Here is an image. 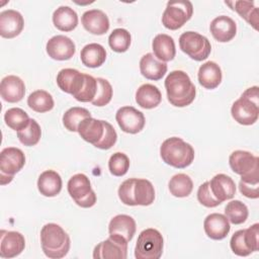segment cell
Returning <instances> with one entry per match:
<instances>
[{"instance_id": "1", "label": "cell", "mask_w": 259, "mask_h": 259, "mask_svg": "<svg viewBox=\"0 0 259 259\" xmlns=\"http://www.w3.org/2000/svg\"><path fill=\"white\" fill-rule=\"evenodd\" d=\"M165 89L168 101L176 107H185L191 104L196 95V89L190 77L181 70H175L165 79Z\"/></svg>"}, {"instance_id": "2", "label": "cell", "mask_w": 259, "mask_h": 259, "mask_svg": "<svg viewBox=\"0 0 259 259\" xmlns=\"http://www.w3.org/2000/svg\"><path fill=\"white\" fill-rule=\"evenodd\" d=\"M40 244L47 257L61 259L68 254L71 241L69 235L61 226L49 223L40 230Z\"/></svg>"}, {"instance_id": "3", "label": "cell", "mask_w": 259, "mask_h": 259, "mask_svg": "<svg viewBox=\"0 0 259 259\" xmlns=\"http://www.w3.org/2000/svg\"><path fill=\"white\" fill-rule=\"evenodd\" d=\"M194 149L181 138L172 137L165 140L160 147L162 160L174 168L188 167L194 160Z\"/></svg>"}, {"instance_id": "4", "label": "cell", "mask_w": 259, "mask_h": 259, "mask_svg": "<svg viewBox=\"0 0 259 259\" xmlns=\"http://www.w3.org/2000/svg\"><path fill=\"white\" fill-rule=\"evenodd\" d=\"M231 114L235 121L242 125L255 123L259 116V93L258 87L247 88L231 108Z\"/></svg>"}, {"instance_id": "5", "label": "cell", "mask_w": 259, "mask_h": 259, "mask_svg": "<svg viewBox=\"0 0 259 259\" xmlns=\"http://www.w3.org/2000/svg\"><path fill=\"white\" fill-rule=\"evenodd\" d=\"M164 240L161 233L153 228L142 231L138 237L135 257L137 259H159L162 256Z\"/></svg>"}, {"instance_id": "6", "label": "cell", "mask_w": 259, "mask_h": 259, "mask_svg": "<svg viewBox=\"0 0 259 259\" xmlns=\"http://www.w3.org/2000/svg\"><path fill=\"white\" fill-rule=\"evenodd\" d=\"M68 192L75 203L83 208L92 207L96 203V194L91 187L89 178L83 174L78 173L73 175L67 184Z\"/></svg>"}, {"instance_id": "7", "label": "cell", "mask_w": 259, "mask_h": 259, "mask_svg": "<svg viewBox=\"0 0 259 259\" xmlns=\"http://www.w3.org/2000/svg\"><path fill=\"white\" fill-rule=\"evenodd\" d=\"M179 47L183 53L197 62L207 59L211 52V45L207 37L191 30L180 35Z\"/></svg>"}, {"instance_id": "8", "label": "cell", "mask_w": 259, "mask_h": 259, "mask_svg": "<svg viewBox=\"0 0 259 259\" xmlns=\"http://www.w3.org/2000/svg\"><path fill=\"white\" fill-rule=\"evenodd\" d=\"M192 14L193 5L190 1H169L162 15V24L170 30H176L182 27Z\"/></svg>"}, {"instance_id": "9", "label": "cell", "mask_w": 259, "mask_h": 259, "mask_svg": "<svg viewBox=\"0 0 259 259\" xmlns=\"http://www.w3.org/2000/svg\"><path fill=\"white\" fill-rule=\"evenodd\" d=\"M25 164L24 153L15 147L4 148L0 153V183H10L14 174L18 173Z\"/></svg>"}, {"instance_id": "10", "label": "cell", "mask_w": 259, "mask_h": 259, "mask_svg": "<svg viewBox=\"0 0 259 259\" xmlns=\"http://www.w3.org/2000/svg\"><path fill=\"white\" fill-rule=\"evenodd\" d=\"M115 119L120 130L126 134L140 133L146 123L144 113L133 106H122L115 114Z\"/></svg>"}, {"instance_id": "11", "label": "cell", "mask_w": 259, "mask_h": 259, "mask_svg": "<svg viewBox=\"0 0 259 259\" xmlns=\"http://www.w3.org/2000/svg\"><path fill=\"white\" fill-rule=\"evenodd\" d=\"M231 169L241 176L259 175V159L248 151L237 150L229 157Z\"/></svg>"}, {"instance_id": "12", "label": "cell", "mask_w": 259, "mask_h": 259, "mask_svg": "<svg viewBox=\"0 0 259 259\" xmlns=\"http://www.w3.org/2000/svg\"><path fill=\"white\" fill-rule=\"evenodd\" d=\"M127 256V242L109 236L100 242L93 250L94 259H125Z\"/></svg>"}, {"instance_id": "13", "label": "cell", "mask_w": 259, "mask_h": 259, "mask_svg": "<svg viewBox=\"0 0 259 259\" xmlns=\"http://www.w3.org/2000/svg\"><path fill=\"white\" fill-rule=\"evenodd\" d=\"M46 51L49 57L53 60L67 61L75 55L76 46L70 37L58 34L48 40Z\"/></svg>"}, {"instance_id": "14", "label": "cell", "mask_w": 259, "mask_h": 259, "mask_svg": "<svg viewBox=\"0 0 259 259\" xmlns=\"http://www.w3.org/2000/svg\"><path fill=\"white\" fill-rule=\"evenodd\" d=\"M57 84L59 88L75 98L82 90L85 83V74L76 69L65 68L57 75Z\"/></svg>"}, {"instance_id": "15", "label": "cell", "mask_w": 259, "mask_h": 259, "mask_svg": "<svg viewBox=\"0 0 259 259\" xmlns=\"http://www.w3.org/2000/svg\"><path fill=\"white\" fill-rule=\"evenodd\" d=\"M25 248L23 235L16 231H4L0 233V257L13 258L18 256Z\"/></svg>"}, {"instance_id": "16", "label": "cell", "mask_w": 259, "mask_h": 259, "mask_svg": "<svg viewBox=\"0 0 259 259\" xmlns=\"http://www.w3.org/2000/svg\"><path fill=\"white\" fill-rule=\"evenodd\" d=\"M24 26V19L20 12L7 9L0 13V35L4 38H13L20 34Z\"/></svg>"}, {"instance_id": "17", "label": "cell", "mask_w": 259, "mask_h": 259, "mask_svg": "<svg viewBox=\"0 0 259 259\" xmlns=\"http://www.w3.org/2000/svg\"><path fill=\"white\" fill-rule=\"evenodd\" d=\"M0 94L4 101L16 103L22 100L25 94V85L21 78L15 75H8L1 80Z\"/></svg>"}, {"instance_id": "18", "label": "cell", "mask_w": 259, "mask_h": 259, "mask_svg": "<svg viewBox=\"0 0 259 259\" xmlns=\"http://www.w3.org/2000/svg\"><path fill=\"white\" fill-rule=\"evenodd\" d=\"M136 230V221L127 214H117L113 217L108 225L109 236L119 238L127 243L133 239Z\"/></svg>"}, {"instance_id": "19", "label": "cell", "mask_w": 259, "mask_h": 259, "mask_svg": "<svg viewBox=\"0 0 259 259\" xmlns=\"http://www.w3.org/2000/svg\"><path fill=\"white\" fill-rule=\"evenodd\" d=\"M209 30L214 39L220 42H228L235 37L237 25L235 20L230 16L220 15L211 20Z\"/></svg>"}, {"instance_id": "20", "label": "cell", "mask_w": 259, "mask_h": 259, "mask_svg": "<svg viewBox=\"0 0 259 259\" xmlns=\"http://www.w3.org/2000/svg\"><path fill=\"white\" fill-rule=\"evenodd\" d=\"M206 236L212 240H223L230 233V222L225 214L213 212L208 214L203 222Z\"/></svg>"}, {"instance_id": "21", "label": "cell", "mask_w": 259, "mask_h": 259, "mask_svg": "<svg viewBox=\"0 0 259 259\" xmlns=\"http://www.w3.org/2000/svg\"><path fill=\"white\" fill-rule=\"evenodd\" d=\"M84 28L92 34L102 35L109 29V19L107 15L99 9H90L83 13L81 17Z\"/></svg>"}, {"instance_id": "22", "label": "cell", "mask_w": 259, "mask_h": 259, "mask_svg": "<svg viewBox=\"0 0 259 259\" xmlns=\"http://www.w3.org/2000/svg\"><path fill=\"white\" fill-rule=\"evenodd\" d=\"M105 130V120L91 117L84 118L78 125L79 136L87 143L95 146L103 137Z\"/></svg>"}, {"instance_id": "23", "label": "cell", "mask_w": 259, "mask_h": 259, "mask_svg": "<svg viewBox=\"0 0 259 259\" xmlns=\"http://www.w3.org/2000/svg\"><path fill=\"white\" fill-rule=\"evenodd\" d=\"M208 182L211 193L221 202L232 199L236 194L235 181L226 174H217Z\"/></svg>"}, {"instance_id": "24", "label": "cell", "mask_w": 259, "mask_h": 259, "mask_svg": "<svg viewBox=\"0 0 259 259\" xmlns=\"http://www.w3.org/2000/svg\"><path fill=\"white\" fill-rule=\"evenodd\" d=\"M140 71L146 79L158 81L166 74L167 64L157 60L153 54L148 53L140 60Z\"/></svg>"}, {"instance_id": "25", "label": "cell", "mask_w": 259, "mask_h": 259, "mask_svg": "<svg viewBox=\"0 0 259 259\" xmlns=\"http://www.w3.org/2000/svg\"><path fill=\"white\" fill-rule=\"evenodd\" d=\"M62 178L55 170H46L38 176L37 189L47 197L57 196L62 190Z\"/></svg>"}, {"instance_id": "26", "label": "cell", "mask_w": 259, "mask_h": 259, "mask_svg": "<svg viewBox=\"0 0 259 259\" xmlns=\"http://www.w3.org/2000/svg\"><path fill=\"white\" fill-rule=\"evenodd\" d=\"M197 78L199 84L205 89H214L222 82L223 74L221 67L215 62H205L199 67Z\"/></svg>"}, {"instance_id": "27", "label": "cell", "mask_w": 259, "mask_h": 259, "mask_svg": "<svg viewBox=\"0 0 259 259\" xmlns=\"http://www.w3.org/2000/svg\"><path fill=\"white\" fill-rule=\"evenodd\" d=\"M154 56L161 62L172 61L176 55L175 42L172 36L166 33L157 34L152 41Z\"/></svg>"}, {"instance_id": "28", "label": "cell", "mask_w": 259, "mask_h": 259, "mask_svg": "<svg viewBox=\"0 0 259 259\" xmlns=\"http://www.w3.org/2000/svg\"><path fill=\"white\" fill-rule=\"evenodd\" d=\"M162 100L161 91L153 84H143L136 92V102L139 106L145 109L157 107Z\"/></svg>"}, {"instance_id": "29", "label": "cell", "mask_w": 259, "mask_h": 259, "mask_svg": "<svg viewBox=\"0 0 259 259\" xmlns=\"http://www.w3.org/2000/svg\"><path fill=\"white\" fill-rule=\"evenodd\" d=\"M53 23L61 31H72L78 25V15L69 6H60L53 13Z\"/></svg>"}, {"instance_id": "30", "label": "cell", "mask_w": 259, "mask_h": 259, "mask_svg": "<svg viewBox=\"0 0 259 259\" xmlns=\"http://www.w3.org/2000/svg\"><path fill=\"white\" fill-rule=\"evenodd\" d=\"M81 62L89 68H98L106 60V51L103 46L97 42L86 45L80 53Z\"/></svg>"}, {"instance_id": "31", "label": "cell", "mask_w": 259, "mask_h": 259, "mask_svg": "<svg viewBox=\"0 0 259 259\" xmlns=\"http://www.w3.org/2000/svg\"><path fill=\"white\" fill-rule=\"evenodd\" d=\"M136 205L147 206L154 202L155 189L151 181L142 178H136L133 190Z\"/></svg>"}, {"instance_id": "32", "label": "cell", "mask_w": 259, "mask_h": 259, "mask_svg": "<svg viewBox=\"0 0 259 259\" xmlns=\"http://www.w3.org/2000/svg\"><path fill=\"white\" fill-rule=\"evenodd\" d=\"M27 105L35 112L44 113L54 108L53 96L46 90H35L27 97Z\"/></svg>"}, {"instance_id": "33", "label": "cell", "mask_w": 259, "mask_h": 259, "mask_svg": "<svg viewBox=\"0 0 259 259\" xmlns=\"http://www.w3.org/2000/svg\"><path fill=\"white\" fill-rule=\"evenodd\" d=\"M170 193L175 197H186L193 189V182L191 178L185 173H178L172 176L169 181Z\"/></svg>"}, {"instance_id": "34", "label": "cell", "mask_w": 259, "mask_h": 259, "mask_svg": "<svg viewBox=\"0 0 259 259\" xmlns=\"http://www.w3.org/2000/svg\"><path fill=\"white\" fill-rule=\"evenodd\" d=\"M4 121L8 127L16 132L26 127L30 121L28 114L19 107H12L4 113Z\"/></svg>"}, {"instance_id": "35", "label": "cell", "mask_w": 259, "mask_h": 259, "mask_svg": "<svg viewBox=\"0 0 259 259\" xmlns=\"http://www.w3.org/2000/svg\"><path fill=\"white\" fill-rule=\"evenodd\" d=\"M225 215L230 223L241 225L248 219L249 210L247 205L241 200H232L225 207Z\"/></svg>"}, {"instance_id": "36", "label": "cell", "mask_w": 259, "mask_h": 259, "mask_svg": "<svg viewBox=\"0 0 259 259\" xmlns=\"http://www.w3.org/2000/svg\"><path fill=\"white\" fill-rule=\"evenodd\" d=\"M87 117H91V113L84 107L74 106L69 108L63 115V124L69 132H77L79 123Z\"/></svg>"}, {"instance_id": "37", "label": "cell", "mask_w": 259, "mask_h": 259, "mask_svg": "<svg viewBox=\"0 0 259 259\" xmlns=\"http://www.w3.org/2000/svg\"><path fill=\"white\" fill-rule=\"evenodd\" d=\"M132 42L131 33L124 28H115L108 36L110 49L116 53H124L130 49Z\"/></svg>"}, {"instance_id": "38", "label": "cell", "mask_w": 259, "mask_h": 259, "mask_svg": "<svg viewBox=\"0 0 259 259\" xmlns=\"http://www.w3.org/2000/svg\"><path fill=\"white\" fill-rule=\"evenodd\" d=\"M41 136V130L37 121L33 118H30L28 125L17 132V138L21 144L27 147L35 146Z\"/></svg>"}, {"instance_id": "39", "label": "cell", "mask_w": 259, "mask_h": 259, "mask_svg": "<svg viewBox=\"0 0 259 259\" xmlns=\"http://www.w3.org/2000/svg\"><path fill=\"white\" fill-rule=\"evenodd\" d=\"M234 7L232 9L236 10L242 18H244L250 25L255 29H258V8L254 6L252 1H235L232 2Z\"/></svg>"}, {"instance_id": "40", "label": "cell", "mask_w": 259, "mask_h": 259, "mask_svg": "<svg viewBox=\"0 0 259 259\" xmlns=\"http://www.w3.org/2000/svg\"><path fill=\"white\" fill-rule=\"evenodd\" d=\"M97 81V92L94 97V99L91 101V103L95 106L101 107L107 105L111 98H112V86L111 84L103 78H96Z\"/></svg>"}, {"instance_id": "41", "label": "cell", "mask_w": 259, "mask_h": 259, "mask_svg": "<svg viewBox=\"0 0 259 259\" xmlns=\"http://www.w3.org/2000/svg\"><path fill=\"white\" fill-rule=\"evenodd\" d=\"M130 168L128 157L121 152H116L112 154L108 161L109 172L116 177H120L126 174Z\"/></svg>"}, {"instance_id": "42", "label": "cell", "mask_w": 259, "mask_h": 259, "mask_svg": "<svg viewBox=\"0 0 259 259\" xmlns=\"http://www.w3.org/2000/svg\"><path fill=\"white\" fill-rule=\"evenodd\" d=\"M239 190L240 192L252 199H256L259 197V175H249V176H241V180L239 182Z\"/></svg>"}, {"instance_id": "43", "label": "cell", "mask_w": 259, "mask_h": 259, "mask_svg": "<svg viewBox=\"0 0 259 259\" xmlns=\"http://www.w3.org/2000/svg\"><path fill=\"white\" fill-rule=\"evenodd\" d=\"M97 92V81L91 75L85 74V83L81 92L75 97L77 101L80 102H91Z\"/></svg>"}, {"instance_id": "44", "label": "cell", "mask_w": 259, "mask_h": 259, "mask_svg": "<svg viewBox=\"0 0 259 259\" xmlns=\"http://www.w3.org/2000/svg\"><path fill=\"white\" fill-rule=\"evenodd\" d=\"M197 200L199 201L200 204H202L205 207H215V206H218V205H220L222 203L211 193L208 181L203 182L198 187V190H197Z\"/></svg>"}, {"instance_id": "45", "label": "cell", "mask_w": 259, "mask_h": 259, "mask_svg": "<svg viewBox=\"0 0 259 259\" xmlns=\"http://www.w3.org/2000/svg\"><path fill=\"white\" fill-rule=\"evenodd\" d=\"M230 247L236 255L241 257H246L252 253L244 241V230H239L234 233L230 241Z\"/></svg>"}, {"instance_id": "46", "label": "cell", "mask_w": 259, "mask_h": 259, "mask_svg": "<svg viewBox=\"0 0 259 259\" xmlns=\"http://www.w3.org/2000/svg\"><path fill=\"white\" fill-rule=\"evenodd\" d=\"M135 180H136V178L126 179L118 187V197H119L120 201L125 205H130V206L136 205V202H135L134 196H133Z\"/></svg>"}, {"instance_id": "47", "label": "cell", "mask_w": 259, "mask_h": 259, "mask_svg": "<svg viewBox=\"0 0 259 259\" xmlns=\"http://www.w3.org/2000/svg\"><path fill=\"white\" fill-rule=\"evenodd\" d=\"M116 140H117V134H116L114 127L108 121H105L104 135H103L102 139L94 147L101 149V150H108L115 145Z\"/></svg>"}, {"instance_id": "48", "label": "cell", "mask_w": 259, "mask_h": 259, "mask_svg": "<svg viewBox=\"0 0 259 259\" xmlns=\"http://www.w3.org/2000/svg\"><path fill=\"white\" fill-rule=\"evenodd\" d=\"M244 241L248 249L253 253L259 249V224H254L244 230Z\"/></svg>"}]
</instances>
